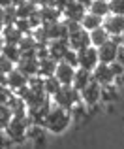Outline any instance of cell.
<instances>
[{
    "mask_svg": "<svg viewBox=\"0 0 124 149\" xmlns=\"http://www.w3.org/2000/svg\"><path fill=\"white\" fill-rule=\"evenodd\" d=\"M4 26H6V21H4V10L0 8V32H2Z\"/></svg>",
    "mask_w": 124,
    "mask_h": 149,
    "instance_id": "obj_40",
    "label": "cell"
},
{
    "mask_svg": "<svg viewBox=\"0 0 124 149\" xmlns=\"http://www.w3.org/2000/svg\"><path fill=\"white\" fill-rule=\"evenodd\" d=\"M70 125H72V115H70L68 109L60 108V106H53V108L47 111L45 121H43L45 130L53 132V134H60V132H64Z\"/></svg>",
    "mask_w": 124,
    "mask_h": 149,
    "instance_id": "obj_1",
    "label": "cell"
},
{
    "mask_svg": "<svg viewBox=\"0 0 124 149\" xmlns=\"http://www.w3.org/2000/svg\"><path fill=\"white\" fill-rule=\"evenodd\" d=\"M13 25L17 26L23 34H32V30H34L32 26H30V21H28V19H23V17H17V21H15Z\"/></svg>",
    "mask_w": 124,
    "mask_h": 149,
    "instance_id": "obj_31",
    "label": "cell"
},
{
    "mask_svg": "<svg viewBox=\"0 0 124 149\" xmlns=\"http://www.w3.org/2000/svg\"><path fill=\"white\" fill-rule=\"evenodd\" d=\"M6 6H11V0H0V8H6Z\"/></svg>",
    "mask_w": 124,
    "mask_h": 149,
    "instance_id": "obj_43",
    "label": "cell"
},
{
    "mask_svg": "<svg viewBox=\"0 0 124 149\" xmlns=\"http://www.w3.org/2000/svg\"><path fill=\"white\" fill-rule=\"evenodd\" d=\"M88 11H92V13H96V15H100V17L105 19L107 15L111 13L109 11V2H107V0H94V2L90 4V8H88Z\"/></svg>",
    "mask_w": 124,
    "mask_h": 149,
    "instance_id": "obj_24",
    "label": "cell"
},
{
    "mask_svg": "<svg viewBox=\"0 0 124 149\" xmlns=\"http://www.w3.org/2000/svg\"><path fill=\"white\" fill-rule=\"evenodd\" d=\"M28 21H30V26H32V29H38V26H41V15H40V10H38L36 13L30 15Z\"/></svg>",
    "mask_w": 124,
    "mask_h": 149,
    "instance_id": "obj_36",
    "label": "cell"
},
{
    "mask_svg": "<svg viewBox=\"0 0 124 149\" xmlns=\"http://www.w3.org/2000/svg\"><path fill=\"white\" fill-rule=\"evenodd\" d=\"M2 10H4V21H6V25H13L17 21V8L11 4V6L2 8Z\"/></svg>",
    "mask_w": 124,
    "mask_h": 149,
    "instance_id": "obj_29",
    "label": "cell"
},
{
    "mask_svg": "<svg viewBox=\"0 0 124 149\" xmlns=\"http://www.w3.org/2000/svg\"><path fill=\"white\" fill-rule=\"evenodd\" d=\"M51 100H53L55 106H60V108H64V109L70 111V109L81 100V95L73 85H62L59 91L51 96Z\"/></svg>",
    "mask_w": 124,
    "mask_h": 149,
    "instance_id": "obj_2",
    "label": "cell"
},
{
    "mask_svg": "<svg viewBox=\"0 0 124 149\" xmlns=\"http://www.w3.org/2000/svg\"><path fill=\"white\" fill-rule=\"evenodd\" d=\"M4 44H6V42H4V36H2V32H0V53H2V47H4Z\"/></svg>",
    "mask_w": 124,
    "mask_h": 149,
    "instance_id": "obj_44",
    "label": "cell"
},
{
    "mask_svg": "<svg viewBox=\"0 0 124 149\" xmlns=\"http://www.w3.org/2000/svg\"><path fill=\"white\" fill-rule=\"evenodd\" d=\"M68 44H70V47L75 49V51L87 47V45H90V32L85 30L83 26H79V29L72 30L68 34Z\"/></svg>",
    "mask_w": 124,
    "mask_h": 149,
    "instance_id": "obj_6",
    "label": "cell"
},
{
    "mask_svg": "<svg viewBox=\"0 0 124 149\" xmlns=\"http://www.w3.org/2000/svg\"><path fill=\"white\" fill-rule=\"evenodd\" d=\"M73 74H75V66L68 64V62H64V61H59V62H56L55 77L60 81V85H72Z\"/></svg>",
    "mask_w": 124,
    "mask_h": 149,
    "instance_id": "obj_8",
    "label": "cell"
},
{
    "mask_svg": "<svg viewBox=\"0 0 124 149\" xmlns=\"http://www.w3.org/2000/svg\"><path fill=\"white\" fill-rule=\"evenodd\" d=\"M109 2V11L115 15H124V0H107Z\"/></svg>",
    "mask_w": 124,
    "mask_h": 149,
    "instance_id": "obj_32",
    "label": "cell"
},
{
    "mask_svg": "<svg viewBox=\"0 0 124 149\" xmlns=\"http://www.w3.org/2000/svg\"><path fill=\"white\" fill-rule=\"evenodd\" d=\"M122 34H124V32H122Z\"/></svg>",
    "mask_w": 124,
    "mask_h": 149,
    "instance_id": "obj_46",
    "label": "cell"
},
{
    "mask_svg": "<svg viewBox=\"0 0 124 149\" xmlns=\"http://www.w3.org/2000/svg\"><path fill=\"white\" fill-rule=\"evenodd\" d=\"M103 25V17H100V15L92 13V11L87 10V13H85V17L81 19V26H83L85 30H88L90 32L92 29H96V26H102Z\"/></svg>",
    "mask_w": 124,
    "mask_h": 149,
    "instance_id": "obj_23",
    "label": "cell"
},
{
    "mask_svg": "<svg viewBox=\"0 0 124 149\" xmlns=\"http://www.w3.org/2000/svg\"><path fill=\"white\" fill-rule=\"evenodd\" d=\"M13 117V113H11L10 106L8 104H2L0 102V128H4L8 123H10V119Z\"/></svg>",
    "mask_w": 124,
    "mask_h": 149,
    "instance_id": "obj_28",
    "label": "cell"
},
{
    "mask_svg": "<svg viewBox=\"0 0 124 149\" xmlns=\"http://www.w3.org/2000/svg\"><path fill=\"white\" fill-rule=\"evenodd\" d=\"M109 66H111V72H113V76H115V77H118V76H122V74H124V66H122L118 61L109 62Z\"/></svg>",
    "mask_w": 124,
    "mask_h": 149,
    "instance_id": "obj_35",
    "label": "cell"
},
{
    "mask_svg": "<svg viewBox=\"0 0 124 149\" xmlns=\"http://www.w3.org/2000/svg\"><path fill=\"white\" fill-rule=\"evenodd\" d=\"M117 61L121 62V64L124 66V44L118 45V53H117Z\"/></svg>",
    "mask_w": 124,
    "mask_h": 149,
    "instance_id": "obj_37",
    "label": "cell"
},
{
    "mask_svg": "<svg viewBox=\"0 0 124 149\" xmlns=\"http://www.w3.org/2000/svg\"><path fill=\"white\" fill-rule=\"evenodd\" d=\"M13 95H15V93L11 91L8 85H0V102H2V104H8Z\"/></svg>",
    "mask_w": 124,
    "mask_h": 149,
    "instance_id": "obj_34",
    "label": "cell"
},
{
    "mask_svg": "<svg viewBox=\"0 0 124 149\" xmlns=\"http://www.w3.org/2000/svg\"><path fill=\"white\" fill-rule=\"evenodd\" d=\"M25 2V0H11V4H13V6H19V4H23Z\"/></svg>",
    "mask_w": 124,
    "mask_h": 149,
    "instance_id": "obj_45",
    "label": "cell"
},
{
    "mask_svg": "<svg viewBox=\"0 0 124 149\" xmlns=\"http://www.w3.org/2000/svg\"><path fill=\"white\" fill-rule=\"evenodd\" d=\"M8 106H10L11 113H13L15 117H26V111H28V106H26V102L21 98L19 95H13L8 102Z\"/></svg>",
    "mask_w": 124,
    "mask_h": 149,
    "instance_id": "obj_17",
    "label": "cell"
},
{
    "mask_svg": "<svg viewBox=\"0 0 124 149\" xmlns=\"http://www.w3.org/2000/svg\"><path fill=\"white\" fill-rule=\"evenodd\" d=\"M92 81V72L87 68H81V66H77L75 68V74H73V81L72 85L77 89V91H81V89H85L88 83Z\"/></svg>",
    "mask_w": 124,
    "mask_h": 149,
    "instance_id": "obj_14",
    "label": "cell"
},
{
    "mask_svg": "<svg viewBox=\"0 0 124 149\" xmlns=\"http://www.w3.org/2000/svg\"><path fill=\"white\" fill-rule=\"evenodd\" d=\"M28 119L26 117H11L10 123L4 127V132L6 136L11 140L13 143H21L26 140V130H28Z\"/></svg>",
    "mask_w": 124,
    "mask_h": 149,
    "instance_id": "obj_3",
    "label": "cell"
},
{
    "mask_svg": "<svg viewBox=\"0 0 124 149\" xmlns=\"http://www.w3.org/2000/svg\"><path fill=\"white\" fill-rule=\"evenodd\" d=\"M17 8V17H23V19H28L32 13H36L38 10H40V6H38V0H25L23 4H19Z\"/></svg>",
    "mask_w": 124,
    "mask_h": 149,
    "instance_id": "obj_20",
    "label": "cell"
},
{
    "mask_svg": "<svg viewBox=\"0 0 124 149\" xmlns=\"http://www.w3.org/2000/svg\"><path fill=\"white\" fill-rule=\"evenodd\" d=\"M56 62L53 57H45V58H40V64H38V74L41 77H47V76H53L55 74V68H56Z\"/></svg>",
    "mask_w": 124,
    "mask_h": 149,
    "instance_id": "obj_22",
    "label": "cell"
},
{
    "mask_svg": "<svg viewBox=\"0 0 124 149\" xmlns=\"http://www.w3.org/2000/svg\"><path fill=\"white\" fill-rule=\"evenodd\" d=\"M38 6L43 8V6H56V0H38Z\"/></svg>",
    "mask_w": 124,
    "mask_h": 149,
    "instance_id": "obj_38",
    "label": "cell"
},
{
    "mask_svg": "<svg viewBox=\"0 0 124 149\" xmlns=\"http://www.w3.org/2000/svg\"><path fill=\"white\" fill-rule=\"evenodd\" d=\"M79 95H81V102L87 108H96V104L102 100V85L92 79L85 89H81Z\"/></svg>",
    "mask_w": 124,
    "mask_h": 149,
    "instance_id": "obj_4",
    "label": "cell"
},
{
    "mask_svg": "<svg viewBox=\"0 0 124 149\" xmlns=\"http://www.w3.org/2000/svg\"><path fill=\"white\" fill-rule=\"evenodd\" d=\"M117 53H118V44L117 42H113L109 38V40L105 42V44H102L98 47V57H100V62H113L117 61Z\"/></svg>",
    "mask_w": 124,
    "mask_h": 149,
    "instance_id": "obj_9",
    "label": "cell"
},
{
    "mask_svg": "<svg viewBox=\"0 0 124 149\" xmlns=\"http://www.w3.org/2000/svg\"><path fill=\"white\" fill-rule=\"evenodd\" d=\"M0 85H8V74L0 72Z\"/></svg>",
    "mask_w": 124,
    "mask_h": 149,
    "instance_id": "obj_41",
    "label": "cell"
},
{
    "mask_svg": "<svg viewBox=\"0 0 124 149\" xmlns=\"http://www.w3.org/2000/svg\"><path fill=\"white\" fill-rule=\"evenodd\" d=\"M100 62V57H98V47L94 45H87V47L79 49L77 51V66L81 68H87V70H94V66Z\"/></svg>",
    "mask_w": 124,
    "mask_h": 149,
    "instance_id": "obj_5",
    "label": "cell"
},
{
    "mask_svg": "<svg viewBox=\"0 0 124 149\" xmlns=\"http://www.w3.org/2000/svg\"><path fill=\"white\" fill-rule=\"evenodd\" d=\"M2 53L6 55L10 61H13L15 64H17L19 58H21V49H19V45H15V44H4Z\"/></svg>",
    "mask_w": 124,
    "mask_h": 149,
    "instance_id": "obj_27",
    "label": "cell"
},
{
    "mask_svg": "<svg viewBox=\"0 0 124 149\" xmlns=\"http://www.w3.org/2000/svg\"><path fill=\"white\" fill-rule=\"evenodd\" d=\"M103 26H105V30L109 32V36L122 34V32H124V15L109 13L105 19H103Z\"/></svg>",
    "mask_w": 124,
    "mask_h": 149,
    "instance_id": "obj_11",
    "label": "cell"
},
{
    "mask_svg": "<svg viewBox=\"0 0 124 149\" xmlns=\"http://www.w3.org/2000/svg\"><path fill=\"white\" fill-rule=\"evenodd\" d=\"M70 2H73V0H56V8H59V10L62 11V10H64V8L70 4Z\"/></svg>",
    "mask_w": 124,
    "mask_h": 149,
    "instance_id": "obj_39",
    "label": "cell"
},
{
    "mask_svg": "<svg viewBox=\"0 0 124 149\" xmlns=\"http://www.w3.org/2000/svg\"><path fill=\"white\" fill-rule=\"evenodd\" d=\"M47 47H49V57H53L55 61H62L64 53L70 49V44L66 38H55V40H49Z\"/></svg>",
    "mask_w": 124,
    "mask_h": 149,
    "instance_id": "obj_12",
    "label": "cell"
},
{
    "mask_svg": "<svg viewBox=\"0 0 124 149\" xmlns=\"http://www.w3.org/2000/svg\"><path fill=\"white\" fill-rule=\"evenodd\" d=\"M85 13H87V8H85L83 4H79L77 0L70 2L68 6L62 10V17L70 19V21H77V23H81V19L85 17Z\"/></svg>",
    "mask_w": 124,
    "mask_h": 149,
    "instance_id": "obj_10",
    "label": "cell"
},
{
    "mask_svg": "<svg viewBox=\"0 0 124 149\" xmlns=\"http://www.w3.org/2000/svg\"><path fill=\"white\" fill-rule=\"evenodd\" d=\"M62 87L60 85V81L55 77V74L53 76H47V77H43V91H45V95H49V96H53L56 91Z\"/></svg>",
    "mask_w": 124,
    "mask_h": 149,
    "instance_id": "obj_25",
    "label": "cell"
},
{
    "mask_svg": "<svg viewBox=\"0 0 124 149\" xmlns=\"http://www.w3.org/2000/svg\"><path fill=\"white\" fill-rule=\"evenodd\" d=\"M92 79L98 81L100 85H109V83H115V76L111 72V66L107 62H98L92 70Z\"/></svg>",
    "mask_w": 124,
    "mask_h": 149,
    "instance_id": "obj_7",
    "label": "cell"
},
{
    "mask_svg": "<svg viewBox=\"0 0 124 149\" xmlns=\"http://www.w3.org/2000/svg\"><path fill=\"white\" fill-rule=\"evenodd\" d=\"M26 140L34 142L36 146H41V143L45 142V127H43V125H28Z\"/></svg>",
    "mask_w": 124,
    "mask_h": 149,
    "instance_id": "obj_16",
    "label": "cell"
},
{
    "mask_svg": "<svg viewBox=\"0 0 124 149\" xmlns=\"http://www.w3.org/2000/svg\"><path fill=\"white\" fill-rule=\"evenodd\" d=\"M77 2H79V4H83V6H85V8L88 10V8H90V4L94 2V0H77Z\"/></svg>",
    "mask_w": 124,
    "mask_h": 149,
    "instance_id": "obj_42",
    "label": "cell"
},
{
    "mask_svg": "<svg viewBox=\"0 0 124 149\" xmlns=\"http://www.w3.org/2000/svg\"><path fill=\"white\" fill-rule=\"evenodd\" d=\"M25 85H28V76H25V74L15 66V68L8 74V87H10L13 93H17L19 89L25 87Z\"/></svg>",
    "mask_w": 124,
    "mask_h": 149,
    "instance_id": "obj_13",
    "label": "cell"
},
{
    "mask_svg": "<svg viewBox=\"0 0 124 149\" xmlns=\"http://www.w3.org/2000/svg\"><path fill=\"white\" fill-rule=\"evenodd\" d=\"M2 36H4V42H6V44H15V45H19V42H21V38L25 36V34H23L15 25H6V26L2 29Z\"/></svg>",
    "mask_w": 124,
    "mask_h": 149,
    "instance_id": "obj_19",
    "label": "cell"
},
{
    "mask_svg": "<svg viewBox=\"0 0 124 149\" xmlns=\"http://www.w3.org/2000/svg\"><path fill=\"white\" fill-rule=\"evenodd\" d=\"M62 61H64V62H68V64H72V66H75V68H77V51L70 47V49L64 53Z\"/></svg>",
    "mask_w": 124,
    "mask_h": 149,
    "instance_id": "obj_33",
    "label": "cell"
},
{
    "mask_svg": "<svg viewBox=\"0 0 124 149\" xmlns=\"http://www.w3.org/2000/svg\"><path fill=\"white\" fill-rule=\"evenodd\" d=\"M40 15H41V25L43 23H55L62 19V11L56 6H43L40 8Z\"/></svg>",
    "mask_w": 124,
    "mask_h": 149,
    "instance_id": "obj_18",
    "label": "cell"
},
{
    "mask_svg": "<svg viewBox=\"0 0 124 149\" xmlns=\"http://www.w3.org/2000/svg\"><path fill=\"white\" fill-rule=\"evenodd\" d=\"M38 64H40V61H38L36 57H21L15 66H17L25 76L30 77V76H36L38 74Z\"/></svg>",
    "mask_w": 124,
    "mask_h": 149,
    "instance_id": "obj_15",
    "label": "cell"
},
{
    "mask_svg": "<svg viewBox=\"0 0 124 149\" xmlns=\"http://www.w3.org/2000/svg\"><path fill=\"white\" fill-rule=\"evenodd\" d=\"M13 68H15V62L10 61L4 53H0V72L2 74H10Z\"/></svg>",
    "mask_w": 124,
    "mask_h": 149,
    "instance_id": "obj_30",
    "label": "cell"
},
{
    "mask_svg": "<svg viewBox=\"0 0 124 149\" xmlns=\"http://www.w3.org/2000/svg\"><path fill=\"white\" fill-rule=\"evenodd\" d=\"M109 32L105 30V26H96V29L90 30V45H94V47H100L102 44H105L107 40H109Z\"/></svg>",
    "mask_w": 124,
    "mask_h": 149,
    "instance_id": "obj_21",
    "label": "cell"
},
{
    "mask_svg": "<svg viewBox=\"0 0 124 149\" xmlns=\"http://www.w3.org/2000/svg\"><path fill=\"white\" fill-rule=\"evenodd\" d=\"M118 98V87L115 83L102 85V100L103 102H115Z\"/></svg>",
    "mask_w": 124,
    "mask_h": 149,
    "instance_id": "obj_26",
    "label": "cell"
}]
</instances>
